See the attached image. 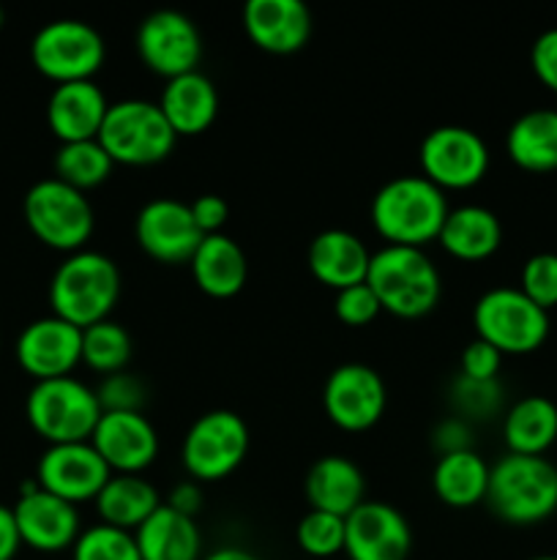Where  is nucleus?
<instances>
[{"instance_id":"obj_1","label":"nucleus","mask_w":557,"mask_h":560,"mask_svg":"<svg viewBox=\"0 0 557 560\" xmlns=\"http://www.w3.org/2000/svg\"><path fill=\"white\" fill-rule=\"evenodd\" d=\"M448 211L442 189L424 175H396L371 197V224L391 246L424 249L437 241Z\"/></svg>"},{"instance_id":"obj_2","label":"nucleus","mask_w":557,"mask_h":560,"mask_svg":"<svg viewBox=\"0 0 557 560\" xmlns=\"http://www.w3.org/2000/svg\"><path fill=\"white\" fill-rule=\"evenodd\" d=\"M120 295V271L112 257L80 249L66 257L49 282L52 315L76 328L107 320Z\"/></svg>"},{"instance_id":"obj_3","label":"nucleus","mask_w":557,"mask_h":560,"mask_svg":"<svg viewBox=\"0 0 557 560\" xmlns=\"http://www.w3.org/2000/svg\"><path fill=\"white\" fill-rule=\"evenodd\" d=\"M486 503L508 525H538L557 512V468L546 457L511 454L489 468Z\"/></svg>"},{"instance_id":"obj_4","label":"nucleus","mask_w":557,"mask_h":560,"mask_svg":"<svg viewBox=\"0 0 557 560\" xmlns=\"http://www.w3.org/2000/svg\"><path fill=\"white\" fill-rule=\"evenodd\" d=\"M366 282L391 315L415 320L429 315L442 293L440 271L424 249L415 246H382L371 255Z\"/></svg>"},{"instance_id":"obj_5","label":"nucleus","mask_w":557,"mask_h":560,"mask_svg":"<svg viewBox=\"0 0 557 560\" xmlns=\"http://www.w3.org/2000/svg\"><path fill=\"white\" fill-rule=\"evenodd\" d=\"M25 416L49 446H58V443L91 441L102 419V405L96 388L85 386L74 375H66L38 381L27 394Z\"/></svg>"},{"instance_id":"obj_6","label":"nucleus","mask_w":557,"mask_h":560,"mask_svg":"<svg viewBox=\"0 0 557 560\" xmlns=\"http://www.w3.org/2000/svg\"><path fill=\"white\" fill-rule=\"evenodd\" d=\"M178 135L164 118L158 102L147 98H123L109 104L98 142L112 156L115 164L145 167L158 164L173 153Z\"/></svg>"},{"instance_id":"obj_7","label":"nucleus","mask_w":557,"mask_h":560,"mask_svg":"<svg viewBox=\"0 0 557 560\" xmlns=\"http://www.w3.org/2000/svg\"><path fill=\"white\" fill-rule=\"evenodd\" d=\"M475 337L502 355L538 350L549 337V312L528 299L519 288H491L473 306Z\"/></svg>"},{"instance_id":"obj_8","label":"nucleus","mask_w":557,"mask_h":560,"mask_svg":"<svg viewBox=\"0 0 557 560\" xmlns=\"http://www.w3.org/2000/svg\"><path fill=\"white\" fill-rule=\"evenodd\" d=\"M25 222L42 244L58 252L85 249L93 235V208L85 191L63 184L52 175L33 184L25 195Z\"/></svg>"},{"instance_id":"obj_9","label":"nucleus","mask_w":557,"mask_h":560,"mask_svg":"<svg viewBox=\"0 0 557 560\" xmlns=\"http://www.w3.org/2000/svg\"><path fill=\"white\" fill-rule=\"evenodd\" d=\"M107 58L104 36L82 20H52L38 27L31 42V60L44 77L63 82L93 80Z\"/></svg>"},{"instance_id":"obj_10","label":"nucleus","mask_w":557,"mask_h":560,"mask_svg":"<svg viewBox=\"0 0 557 560\" xmlns=\"http://www.w3.org/2000/svg\"><path fill=\"white\" fill-rule=\"evenodd\" d=\"M249 452V427L235 410H208L189 427L180 463L197 481H218L240 468Z\"/></svg>"},{"instance_id":"obj_11","label":"nucleus","mask_w":557,"mask_h":560,"mask_svg":"<svg viewBox=\"0 0 557 560\" xmlns=\"http://www.w3.org/2000/svg\"><path fill=\"white\" fill-rule=\"evenodd\" d=\"M420 175L440 189H470L489 170V148L467 126H437L420 140Z\"/></svg>"},{"instance_id":"obj_12","label":"nucleus","mask_w":557,"mask_h":560,"mask_svg":"<svg viewBox=\"0 0 557 560\" xmlns=\"http://www.w3.org/2000/svg\"><path fill=\"white\" fill-rule=\"evenodd\" d=\"M388 405L386 381L371 366L349 361L339 364L322 386V408L344 432H366L382 419Z\"/></svg>"},{"instance_id":"obj_13","label":"nucleus","mask_w":557,"mask_h":560,"mask_svg":"<svg viewBox=\"0 0 557 560\" xmlns=\"http://www.w3.org/2000/svg\"><path fill=\"white\" fill-rule=\"evenodd\" d=\"M137 55L164 80L197 71L202 58V36L194 22L175 9L147 14L137 27Z\"/></svg>"},{"instance_id":"obj_14","label":"nucleus","mask_w":557,"mask_h":560,"mask_svg":"<svg viewBox=\"0 0 557 560\" xmlns=\"http://www.w3.org/2000/svg\"><path fill=\"white\" fill-rule=\"evenodd\" d=\"M134 238L147 257L164 266L191 262L205 235L191 217V206L175 197H156L137 213Z\"/></svg>"},{"instance_id":"obj_15","label":"nucleus","mask_w":557,"mask_h":560,"mask_svg":"<svg viewBox=\"0 0 557 560\" xmlns=\"http://www.w3.org/2000/svg\"><path fill=\"white\" fill-rule=\"evenodd\" d=\"M109 476H112V470L104 463L102 454L93 448L91 441L47 446V452L38 457L36 465L38 487L74 503V506L96 501Z\"/></svg>"},{"instance_id":"obj_16","label":"nucleus","mask_w":557,"mask_h":560,"mask_svg":"<svg viewBox=\"0 0 557 560\" xmlns=\"http://www.w3.org/2000/svg\"><path fill=\"white\" fill-rule=\"evenodd\" d=\"M16 520L22 545L36 552H63L80 539L82 525L74 503L42 490L38 481L22 487L16 506L11 509Z\"/></svg>"},{"instance_id":"obj_17","label":"nucleus","mask_w":557,"mask_h":560,"mask_svg":"<svg viewBox=\"0 0 557 560\" xmlns=\"http://www.w3.org/2000/svg\"><path fill=\"white\" fill-rule=\"evenodd\" d=\"M344 552L349 560H407L413 528L391 503L364 501L344 517Z\"/></svg>"},{"instance_id":"obj_18","label":"nucleus","mask_w":557,"mask_h":560,"mask_svg":"<svg viewBox=\"0 0 557 560\" xmlns=\"http://www.w3.org/2000/svg\"><path fill=\"white\" fill-rule=\"evenodd\" d=\"M16 361L36 383L71 375L74 366L82 364V328L55 315L38 317L22 328Z\"/></svg>"},{"instance_id":"obj_19","label":"nucleus","mask_w":557,"mask_h":560,"mask_svg":"<svg viewBox=\"0 0 557 560\" xmlns=\"http://www.w3.org/2000/svg\"><path fill=\"white\" fill-rule=\"evenodd\" d=\"M91 443L112 474H142L158 457L156 427L145 413H102Z\"/></svg>"},{"instance_id":"obj_20","label":"nucleus","mask_w":557,"mask_h":560,"mask_svg":"<svg viewBox=\"0 0 557 560\" xmlns=\"http://www.w3.org/2000/svg\"><path fill=\"white\" fill-rule=\"evenodd\" d=\"M244 31L257 49L293 55L311 36V14L300 0H249L244 5Z\"/></svg>"},{"instance_id":"obj_21","label":"nucleus","mask_w":557,"mask_h":560,"mask_svg":"<svg viewBox=\"0 0 557 560\" xmlns=\"http://www.w3.org/2000/svg\"><path fill=\"white\" fill-rule=\"evenodd\" d=\"M109 98L93 80L63 82L47 102L49 131L60 142L96 140L107 118Z\"/></svg>"},{"instance_id":"obj_22","label":"nucleus","mask_w":557,"mask_h":560,"mask_svg":"<svg viewBox=\"0 0 557 560\" xmlns=\"http://www.w3.org/2000/svg\"><path fill=\"white\" fill-rule=\"evenodd\" d=\"M304 490L306 501L317 512L349 517L366 501V476L349 457L328 454L311 465Z\"/></svg>"},{"instance_id":"obj_23","label":"nucleus","mask_w":557,"mask_h":560,"mask_svg":"<svg viewBox=\"0 0 557 560\" xmlns=\"http://www.w3.org/2000/svg\"><path fill=\"white\" fill-rule=\"evenodd\" d=\"M371 252L364 241L349 230H322L309 244V271L317 282L328 284L339 293L344 288L366 282Z\"/></svg>"},{"instance_id":"obj_24","label":"nucleus","mask_w":557,"mask_h":560,"mask_svg":"<svg viewBox=\"0 0 557 560\" xmlns=\"http://www.w3.org/2000/svg\"><path fill=\"white\" fill-rule=\"evenodd\" d=\"M164 118L169 120L178 137L202 135L213 126L218 115V91L208 74L200 69L167 80L158 98Z\"/></svg>"},{"instance_id":"obj_25","label":"nucleus","mask_w":557,"mask_h":560,"mask_svg":"<svg viewBox=\"0 0 557 560\" xmlns=\"http://www.w3.org/2000/svg\"><path fill=\"white\" fill-rule=\"evenodd\" d=\"M189 266L197 288L211 299H233L244 290L246 277H249L244 249L238 246V241L224 233L205 235Z\"/></svg>"},{"instance_id":"obj_26","label":"nucleus","mask_w":557,"mask_h":560,"mask_svg":"<svg viewBox=\"0 0 557 560\" xmlns=\"http://www.w3.org/2000/svg\"><path fill=\"white\" fill-rule=\"evenodd\" d=\"M142 560H202V534L194 517L175 512L167 503L134 530Z\"/></svg>"},{"instance_id":"obj_27","label":"nucleus","mask_w":557,"mask_h":560,"mask_svg":"<svg viewBox=\"0 0 557 560\" xmlns=\"http://www.w3.org/2000/svg\"><path fill=\"white\" fill-rule=\"evenodd\" d=\"M437 241L457 260L478 262L500 249L502 224L497 213L489 211V208L459 206L448 211Z\"/></svg>"},{"instance_id":"obj_28","label":"nucleus","mask_w":557,"mask_h":560,"mask_svg":"<svg viewBox=\"0 0 557 560\" xmlns=\"http://www.w3.org/2000/svg\"><path fill=\"white\" fill-rule=\"evenodd\" d=\"M506 151L528 173L557 170V109L541 107L519 115L506 135Z\"/></svg>"},{"instance_id":"obj_29","label":"nucleus","mask_w":557,"mask_h":560,"mask_svg":"<svg viewBox=\"0 0 557 560\" xmlns=\"http://www.w3.org/2000/svg\"><path fill=\"white\" fill-rule=\"evenodd\" d=\"M93 506L104 525L134 534L162 506V498L151 481L142 479V474H112Z\"/></svg>"},{"instance_id":"obj_30","label":"nucleus","mask_w":557,"mask_h":560,"mask_svg":"<svg viewBox=\"0 0 557 560\" xmlns=\"http://www.w3.org/2000/svg\"><path fill=\"white\" fill-rule=\"evenodd\" d=\"M502 438L511 454L544 457L557 441V405L541 394L519 399L506 413Z\"/></svg>"},{"instance_id":"obj_31","label":"nucleus","mask_w":557,"mask_h":560,"mask_svg":"<svg viewBox=\"0 0 557 560\" xmlns=\"http://www.w3.org/2000/svg\"><path fill=\"white\" fill-rule=\"evenodd\" d=\"M489 468L491 465H486V459L473 448L440 454L435 470H431L435 495L451 509L475 506V503L486 501Z\"/></svg>"},{"instance_id":"obj_32","label":"nucleus","mask_w":557,"mask_h":560,"mask_svg":"<svg viewBox=\"0 0 557 560\" xmlns=\"http://www.w3.org/2000/svg\"><path fill=\"white\" fill-rule=\"evenodd\" d=\"M52 164H55V178L74 186V189L80 191L104 184V180L112 175V167H115L112 156L104 151L98 137L96 140L60 142Z\"/></svg>"},{"instance_id":"obj_33","label":"nucleus","mask_w":557,"mask_h":560,"mask_svg":"<svg viewBox=\"0 0 557 560\" xmlns=\"http://www.w3.org/2000/svg\"><path fill=\"white\" fill-rule=\"evenodd\" d=\"M131 361V337L120 323L102 320L82 328V364L102 375L123 372Z\"/></svg>"},{"instance_id":"obj_34","label":"nucleus","mask_w":557,"mask_h":560,"mask_svg":"<svg viewBox=\"0 0 557 560\" xmlns=\"http://www.w3.org/2000/svg\"><path fill=\"white\" fill-rule=\"evenodd\" d=\"M71 560H142L134 534L112 525H91L71 547Z\"/></svg>"},{"instance_id":"obj_35","label":"nucleus","mask_w":557,"mask_h":560,"mask_svg":"<svg viewBox=\"0 0 557 560\" xmlns=\"http://www.w3.org/2000/svg\"><path fill=\"white\" fill-rule=\"evenodd\" d=\"M295 541L311 558L339 556L344 552V517L309 509L295 528Z\"/></svg>"},{"instance_id":"obj_36","label":"nucleus","mask_w":557,"mask_h":560,"mask_svg":"<svg viewBox=\"0 0 557 560\" xmlns=\"http://www.w3.org/2000/svg\"><path fill=\"white\" fill-rule=\"evenodd\" d=\"M98 405L102 413H142L147 402V392L142 381L131 372H115V375H104L96 388Z\"/></svg>"},{"instance_id":"obj_37","label":"nucleus","mask_w":557,"mask_h":560,"mask_svg":"<svg viewBox=\"0 0 557 560\" xmlns=\"http://www.w3.org/2000/svg\"><path fill=\"white\" fill-rule=\"evenodd\" d=\"M519 290L528 295L533 304L549 312L557 306V255L555 252H538V255L528 257L522 268V279H519Z\"/></svg>"},{"instance_id":"obj_38","label":"nucleus","mask_w":557,"mask_h":560,"mask_svg":"<svg viewBox=\"0 0 557 560\" xmlns=\"http://www.w3.org/2000/svg\"><path fill=\"white\" fill-rule=\"evenodd\" d=\"M333 312H336L344 326H369L380 315L382 306L375 290L369 288V282H360L353 284V288L339 290L336 301H333Z\"/></svg>"},{"instance_id":"obj_39","label":"nucleus","mask_w":557,"mask_h":560,"mask_svg":"<svg viewBox=\"0 0 557 560\" xmlns=\"http://www.w3.org/2000/svg\"><path fill=\"white\" fill-rule=\"evenodd\" d=\"M457 394H453V402H457V408L462 410L464 416H478V419H484V416H491L495 413V408L500 405V386H497V381L491 383H478V381H467V377L459 375L457 381Z\"/></svg>"},{"instance_id":"obj_40","label":"nucleus","mask_w":557,"mask_h":560,"mask_svg":"<svg viewBox=\"0 0 557 560\" xmlns=\"http://www.w3.org/2000/svg\"><path fill=\"white\" fill-rule=\"evenodd\" d=\"M459 366H462V377H467V381L491 383L497 381V375H500L502 353L497 348H491L489 342L475 337L473 342L464 345Z\"/></svg>"},{"instance_id":"obj_41","label":"nucleus","mask_w":557,"mask_h":560,"mask_svg":"<svg viewBox=\"0 0 557 560\" xmlns=\"http://www.w3.org/2000/svg\"><path fill=\"white\" fill-rule=\"evenodd\" d=\"M530 66L535 77L557 96V27L541 33L530 49Z\"/></svg>"},{"instance_id":"obj_42","label":"nucleus","mask_w":557,"mask_h":560,"mask_svg":"<svg viewBox=\"0 0 557 560\" xmlns=\"http://www.w3.org/2000/svg\"><path fill=\"white\" fill-rule=\"evenodd\" d=\"M191 206V217H194L197 228H200L202 235H216L222 233L224 224L229 219V206L224 197L218 195H200Z\"/></svg>"},{"instance_id":"obj_43","label":"nucleus","mask_w":557,"mask_h":560,"mask_svg":"<svg viewBox=\"0 0 557 560\" xmlns=\"http://www.w3.org/2000/svg\"><path fill=\"white\" fill-rule=\"evenodd\" d=\"M435 443H437V448H440V454L464 452V448H470V432H467V427H464V421L448 419L446 424L437 427Z\"/></svg>"},{"instance_id":"obj_44","label":"nucleus","mask_w":557,"mask_h":560,"mask_svg":"<svg viewBox=\"0 0 557 560\" xmlns=\"http://www.w3.org/2000/svg\"><path fill=\"white\" fill-rule=\"evenodd\" d=\"M167 506L186 514V517H194L202 509V492L200 487H197V481H180V485H175L173 490H169Z\"/></svg>"},{"instance_id":"obj_45","label":"nucleus","mask_w":557,"mask_h":560,"mask_svg":"<svg viewBox=\"0 0 557 560\" xmlns=\"http://www.w3.org/2000/svg\"><path fill=\"white\" fill-rule=\"evenodd\" d=\"M22 539L16 530L14 512L9 506H0V560H14L20 552Z\"/></svg>"},{"instance_id":"obj_46","label":"nucleus","mask_w":557,"mask_h":560,"mask_svg":"<svg viewBox=\"0 0 557 560\" xmlns=\"http://www.w3.org/2000/svg\"><path fill=\"white\" fill-rule=\"evenodd\" d=\"M202 560H260V558H257L254 552L244 550V547L224 545V547H216L213 552H208V556H202Z\"/></svg>"},{"instance_id":"obj_47","label":"nucleus","mask_w":557,"mask_h":560,"mask_svg":"<svg viewBox=\"0 0 557 560\" xmlns=\"http://www.w3.org/2000/svg\"><path fill=\"white\" fill-rule=\"evenodd\" d=\"M530 560H557V556H538V558H530Z\"/></svg>"},{"instance_id":"obj_48","label":"nucleus","mask_w":557,"mask_h":560,"mask_svg":"<svg viewBox=\"0 0 557 560\" xmlns=\"http://www.w3.org/2000/svg\"><path fill=\"white\" fill-rule=\"evenodd\" d=\"M3 20H5V16H3V9H0V27H3Z\"/></svg>"},{"instance_id":"obj_49","label":"nucleus","mask_w":557,"mask_h":560,"mask_svg":"<svg viewBox=\"0 0 557 560\" xmlns=\"http://www.w3.org/2000/svg\"><path fill=\"white\" fill-rule=\"evenodd\" d=\"M555 109H557V96H555Z\"/></svg>"}]
</instances>
